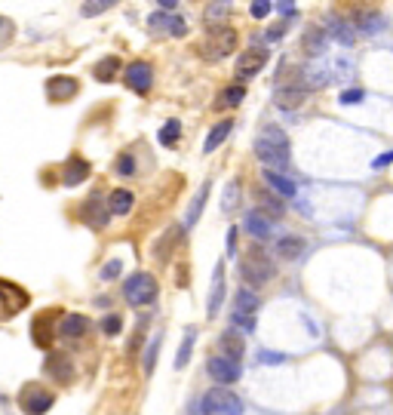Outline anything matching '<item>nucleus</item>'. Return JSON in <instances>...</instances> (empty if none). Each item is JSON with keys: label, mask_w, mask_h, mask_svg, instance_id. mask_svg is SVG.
<instances>
[{"label": "nucleus", "mask_w": 393, "mask_h": 415, "mask_svg": "<svg viewBox=\"0 0 393 415\" xmlns=\"http://www.w3.org/2000/svg\"><path fill=\"white\" fill-rule=\"evenodd\" d=\"M77 92H80V83H77L74 77H65V74L52 77V80L46 83V96H50L52 102H68V99H74Z\"/></svg>", "instance_id": "13"}, {"label": "nucleus", "mask_w": 393, "mask_h": 415, "mask_svg": "<svg viewBox=\"0 0 393 415\" xmlns=\"http://www.w3.org/2000/svg\"><path fill=\"white\" fill-rule=\"evenodd\" d=\"M117 71H120V59L117 56H105L102 61H96V68H92V74H96L102 83H111L114 77H117Z\"/></svg>", "instance_id": "27"}, {"label": "nucleus", "mask_w": 393, "mask_h": 415, "mask_svg": "<svg viewBox=\"0 0 393 415\" xmlns=\"http://www.w3.org/2000/svg\"><path fill=\"white\" fill-rule=\"evenodd\" d=\"M240 191H243L240 179H230V182H228L225 197H221V212H234V210H237V203H240Z\"/></svg>", "instance_id": "33"}, {"label": "nucleus", "mask_w": 393, "mask_h": 415, "mask_svg": "<svg viewBox=\"0 0 393 415\" xmlns=\"http://www.w3.org/2000/svg\"><path fill=\"white\" fill-rule=\"evenodd\" d=\"M304 99H307V89L298 87V83H286V87L274 89V105L283 108V111H292V108L304 105Z\"/></svg>", "instance_id": "14"}, {"label": "nucleus", "mask_w": 393, "mask_h": 415, "mask_svg": "<svg viewBox=\"0 0 393 415\" xmlns=\"http://www.w3.org/2000/svg\"><path fill=\"white\" fill-rule=\"evenodd\" d=\"M243 96H246V92H243V87H237V83H234V87H225V89L218 92V96H215V105H212V108H218V111H225V108H234V105L243 102Z\"/></svg>", "instance_id": "28"}, {"label": "nucleus", "mask_w": 393, "mask_h": 415, "mask_svg": "<svg viewBox=\"0 0 393 415\" xmlns=\"http://www.w3.org/2000/svg\"><path fill=\"white\" fill-rule=\"evenodd\" d=\"M46 372L56 375V381H61V384H71V379H74L71 357H68V354H61V351H52L50 357H46Z\"/></svg>", "instance_id": "16"}, {"label": "nucleus", "mask_w": 393, "mask_h": 415, "mask_svg": "<svg viewBox=\"0 0 393 415\" xmlns=\"http://www.w3.org/2000/svg\"><path fill=\"white\" fill-rule=\"evenodd\" d=\"M133 203H135V197H133V191H126V188H114L111 194H107V206H111L114 215L133 212Z\"/></svg>", "instance_id": "22"}, {"label": "nucleus", "mask_w": 393, "mask_h": 415, "mask_svg": "<svg viewBox=\"0 0 393 415\" xmlns=\"http://www.w3.org/2000/svg\"><path fill=\"white\" fill-rule=\"evenodd\" d=\"M384 25V19H381V13H375V10H363L357 15V28L363 31V34H378Z\"/></svg>", "instance_id": "30"}, {"label": "nucleus", "mask_w": 393, "mask_h": 415, "mask_svg": "<svg viewBox=\"0 0 393 415\" xmlns=\"http://www.w3.org/2000/svg\"><path fill=\"white\" fill-rule=\"evenodd\" d=\"M52 403H56V397L37 381H28L25 388L19 391V409L25 415H43L52 409Z\"/></svg>", "instance_id": "5"}, {"label": "nucleus", "mask_w": 393, "mask_h": 415, "mask_svg": "<svg viewBox=\"0 0 393 415\" xmlns=\"http://www.w3.org/2000/svg\"><path fill=\"white\" fill-rule=\"evenodd\" d=\"M148 28H154V31L166 28V34H175V37H184V34H188V25H184V19H179L175 13H163V10L148 15Z\"/></svg>", "instance_id": "15"}, {"label": "nucleus", "mask_w": 393, "mask_h": 415, "mask_svg": "<svg viewBox=\"0 0 393 415\" xmlns=\"http://www.w3.org/2000/svg\"><path fill=\"white\" fill-rule=\"evenodd\" d=\"M265 182H267V188L276 191L280 197H292L295 194V182L286 179L283 173H274V169H265Z\"/></svg>", "instance_id": "25"}, {"label": "nucleus", "mask_w": 393, "mask_h": 415, "mask_svg": "<svg viewBox=\"0 0 393 415\" xmlns=\"http://www.w3.org/2000/svg\"><path fill=\"white\" fill-rule=\"evenodd\" d=\"M302 50H304V56H311V59L322 56V50H326V28H307L302 37Z\"/></svg>", "instance_id": "21"}, {"label": "nucleus", "mask_w": 393, "mask_h": 415, "mask_svg": "<svg viewBox=\"0 0 393 415\" xmlns=\"http://www.w3.org/2000/svg\"><path fill=\"white\" fill-rule=\"evenodd\" d=\"M206 197H209V182H203V188L197 191L194 203H191V212H188V228H191V225H194V221L200 219V212H203V206H206Z\"/></svg>", "instance_id": "34"}, {"label": "nucleus", "mask_w": 393, "mask_h": 415, "mask_svg": "<svg viewBox=\"0 0 393 415\" xmlns=\"http://www.w3.org/2000/svg\"><path fill=\"white\" fill-rule=\"evenodd\" d=\"M240 274L249 286H265V283L274 277V261L261 246H249L246 256L240 259Z\"/></svg>", "instance_id": "2"}, {"label": "nucleus", "mask_w": 393, "mask_h": 415, "mask_svg": "<svg viewBox=\"0 0 393 415\" xmlns=\"http://www.w3.org/2000/svg\"><path fill=\"white\" fill-rule=\"evenodd\" d=\"M89 179V163L83 157H68L65 160V169H61V182L68 184V188H74V184H80V182H87Z\"/></svg>", "instance_id": "19"}, {"label": "nucleus", "mask_w": 393, "mask_h": 415, "mask_svg": "<svg viewBox=\"0 0 393 415\" xmlns=\"http://www.w3.org/2000/svg\"><path fill=\"white\" fill-rule=\"evenodd\" d=\"M280 37H283V25H274V28H267V34H265V41H280Z\"/></svg>", "instance_id": "47"}, {"label": "nucleus", "mask_w": 393, "mask_h": 415, "mask_svg": "<svg viewBox=\"0 0 393 415\" xmlns=\"http://www.w3.org/2000/svg\"><path fill=\"white\" fill-rule=\"evenodd\" d=\"M56 317H59L56 307H50V311H40V314L34 317V326H31V338H34L37 348H43V351L52 348V335H56L52 323H56Z\"/></svg>", "instance_id": "11"}, {"label": "nucleus", "mask_w": 393, "mask_h": 415, "mask_svg": "<svg viewBox=\"0 0 393 415\" xmlns=\"http://www.w3.org/2000/svg\"><path fill=\"white\" fill-rule=\"evenodd\" d=\"M274 10L283 13V15H292V13H295V3H289V0H280V3H274Z\"/></svg>", "instance_id": "46"}, {"label": "nucleus", "mask_w": 393, "mask_h": 415, "mask_svg": "<svg viewBox=\"0 0 393 415\" xmlns=\"http://www.w3.org/2000/svg\"><path fill=\"white\" fill-rule=\"evenodd\" d=\"M25 305H28V292L25 289L15 286L13 280H0V307H3L6 317L19 314Z\"/></svg>", "instance_id": "12"}, {"label": "nucleus", "mask_w": 393, "mask_h": 415, "mask_svg": "<svg viewBox=\"0 0 393 415\" xmlns=\"http://www.w3.org/2000/svg\"><path fill=\"white\" fill-rule=\"evenodd\" d=\"M206 372L218 381V388H225V384H234L240 379L243 369H240V360H230L225 354H215V357L206 360Z\"/></svg>", "instance_id": "8"}, {"label": "nucleus", "mask_w": 393, "mask_h": 415, "mask_svg": "<svg viewBox=\"0 0 393 415\" xmlns=\"http://www.w3.org/2000/svg\"><path fill=\"white\" fill-rule=\"evenodd\" d=\"M276 252H280L283 259H298L304 252V240L298 234H289V237H280V240H276V246H274Z\"/></svg>", "instance_id": "26"}, {"label": "nucleus", "mask_w": 393, "mask_h": 415, "mask_svg": "<svg viewBox=\"0 0 393 415\" xmlns=\"http://www.w3.org/2000/svg\"><path fill=\"white\" fill-rule=\"evenodd\" d=\"M218 348H221V354H225V357L240 360L243 351H246V344H243V338L237 335L234 329H228V333H221V338H218Z\"/></svg>", "instance_id": "23"}, {"label": "nucleus", "mask_w": 393, "mask_h": 415, "mask_svg": "<svg viewBox=\"0 0 393 415\" xmlns=\"http://www.w3.org/2000/svg\"><path fill=\"white\" fill-rule=\"evenodd\" d=\"M255 154L267 169L280 173V169H286L289 160H292L289 157V136L283 133L276 123H267V126H261V133L255 136Z\"/></svg>", "instance_id": "1"}, {"label": "nucleus", "mask_w": 393, "mask_h": 415, "mask_svg": "<svg viewBox=\"0 0 393 415\" xmlns=\"http://www.w3.org/2000/svg\"><path fill=\"white\" fill-rule=\"evenodd\" d=\"M261 212L271 219V215H283L286 212V206H283L280 197H271V194H261Z\"/></svg>", "instance_id": "36"}, {"label": "nucleus", "mask_w": 393, "mask_h": 415, "mask_svg": "<svg viewBox=\"0 0 393 415\" xmlns=\"http://www.w3.org/2000/svg\"><path fill=\"white\" fill-rule=\"evenodd\" d=\"M120 268H123L120 261H117V259H111V261H107V265L102 268V271H98V277H102V280H114V277L120 274Z\"/></svg>", "instance_id": "42"}, {"label": "nucleus", "mask_w": 393, "mask_h": 415, "mask_svg": "<svg viewBox=\"0 0 393 415\" xmlns=\"http://www.w3.org/2000/svg\"><path fill=\"white\" fill-rule=\"evenodd\" d=\"M230 323H234V326H240L243 333H252V329H255V317H249V314H230Z\"/></svg>", "instance_id": "40"}, {"label": "nucleus", "mask_w": 393, "mask_h": 415, "mask_svg": "<svg viewBox=\"0 0 393 415\" xmlns=\"http://www.w3.org/2000/svg\"><path fill=\"white\" fill-rule=\"evenodd\" d=\"M157 351H160V335H154V342L148 344V354H144V372H154V363H157Z\"/></svg>", "instance_id": "38"}, {"label": "nucleus", "mask_w": 393, "mask_h": 415, "mask_svg": "<svg viewBox=\"0 0 393 415\" xmlns=\"http://www.w3.org/2000/svg\"><path fill=\"white\" fill-rule=\"evenodd\" d=\"M237 50V31L228 28V25H215L206 31V37L200 41V56L209 59V61H218L230 56Z\"/></svg>", "instance_id": "3"}, {"label": "nucleus", "mask_w": 393, "mask_h": 415, "mask_svg": "<svg viewBox=\"0 0 393 415\" xmlns=\"http://www.w3.org/2000/svg\"><path fill=\"white\" fill-rule=\"evenodd\" d=\"M228 10H230V3H209V10H206V22H209V25L215 28V22L225 19Z\"/></svg>", "instance_id": "37"}, {"label": "nucleus", "mask_w": 393, "mask_h": 415, "mask_svg": "<svg viewBox=\"0 0 393 415\" xmlns=\"http://www.w3.org/2000/svg\"><path fill=\"white\" fill-rule=\"evenodd\" d=\"M0 25H3V19H0Z\"/></svg>", "instance_id": "50"}, {"label": "nucleus", "mask_w": 393, "mask_h": 415, "mask_svg": "<svg viewBox=\"0 0 393 415\" xmlns=\"http://www.w3.org/2000/svg\"><path fill=\"white\" fill-rule=\"evenodd\" d=\"M89 333V317L87 314H65L59 323V335L68 338V342H74V338H83Z\"/></svg>", "instance_id": "18"}, {"label": "nucleus", "mask_w": 393, "mask_h": 415, "mask_svg": "<svg viewBox=\"0 0 393 415\" xmlns=\"http://www.w3.org/2000/svg\"><path fill=\"white\" fill-rule=\"evenodd\" d=\"M225 261L215 265V277H212V292H209V317L221 311V302H225Z\"/></svg>", "instance_id": "20"}, {"label": "nucleus", "mask_w": 393, "mask_h": 415, "mask_svg": "<svg viewBox=\"0 0 393 415\" xmlns=\"http://www.w3.org/2000/svg\"><path fill=\"white\" fill-rule=\"evenodd\" d=\"M387 163H393V151H387V154H384V157H378V160H375V169H381V166H387Z\"/></svg>", "instance_id": "48"}, {"label": "nucleus", "mask_w": 393, "mask_h": 415, "mask_svg": "<svg viewBox=\"0 0 393 415\" xmlns=\"http://www.w3.org/2000/svg\"><path fill=\"white\" fill-rule=\"evenodd\" d=\"M191 351H194V329H188V333H184L181 351H179V357H175V369H184V366H188V360H191Z\"/></svg>", "instance_id": "35"}, {"label": "nucleus", "mask_w": 393, "mask_h": 415, "mask_svg": "<svg viewBox=\"0 0 393 415\" xmlns=\"http://www.w3.org/2000/svg\"><path fill=\"white\" fill-rule=\"evenodd\" d=\"M326 25L335 28V37H338L341 43H353V37H357V34H353V31H357V25H353V22H344L341 15H329Z\"/></svg>", "instance_id": "31"}, {"label": "nucleus", "mask_w": 393, "mask_h": 415, "mask_svg": "<svg viewBox=\"0 0 393 415\" xmlns=\"http://www.w3.org/2000/svg\"><path fill=\"white\" fill-rule=\"evenodd\" d=\"M230 129H234V120H221V123H215L212 126V133L206 136V142H203V154H212L218 145H225V138L230 136Z\"/></svg>", "instance_id": "24"}, {"label": "nucleus", "mask_w": 393, "mask_h": 415, "mask_svg": "<svg viewBox=\"0 0 393 415\" xmlns=\"http://www.w3.org/2000/svg\"><path fill=\"white\" fill-rule=\"evenodd\" d=\"M203 415H243V400L228 388H212L203 397Z\"/></svg>", "instance_id": "6"}, {"label": "nucleus", "mask_w": 393, "mask_h": 415, "mask_svg": "<svg viewBox=\"0 0 393 415\" xmlns=\"http://www.w3.org/2000/svg\"><path fill=\"white\" fill-rule=\"evenodd\" d=\"M123 296L129 298V305H151L157 298V277L154 274H144V271H135L126 277L123 283Z\"/></svg>", "instance_id": "4"}, {"label": "nucleus", "mask_w": 393, "mask_h": 415, "mask_svg": "<svg viewBox=\"0 0 393 415\" xmlns=\"http://www.w3.org/2000/svg\"><path fill=\"white\" fill-rule=\"evenodd\" d=\"M102 326H105V335H117V333H120V326H123V320L117 317V314H111V317H105V320H102Z\"/></svg>", "instance_id": "43"}, {"label": "nucleus", "mask_w": 393, "mask_h": 415, "mask_svg": "<svg viewBox=\"0 0 393 415\" xmlns=\"http://www.w3.org/2000/svg\"><path fill=\"white\" fill-rule=\"evenodd\" d=\"M261 360H265V363H280V354H261Z\"/></svg>", "instance_id": "49"}, {"label": "nucleus", "mask_w": 393, "mask_h": 415, "mask_svg": "<svg viewBox=\"0 0 393 415\" xmlns=\"http://www.w3.org/2000/svg\"><path fill=\"white\" fill-rule=\"evenodd\" d=\"M123 83L133 92H138V96H144V92L154 87V68L148 61H129V65L123 68Z\"/></svg>", "instance_id": "10"}, {"label": "nucleus", "mask_w": 393, "mask_h": 415, "mask_svg": "<svg viewBox=\"0 0 393 415\" xmlns=\"http://www.w3.org/2000/svg\"><path fill=\"white\" fill-rule=\"evenodd\" d=\"M117 173H120V175H133V173H135V160H133V154H120V160H117Z\"/></svg>", "instance_id": "41"}, {"label": "nucleus", "mask_w": 393, "mask_h": 415, "mask_svg": "<svg viewBox=\"0 0 393 415\" xmlns=\"http://www.w3.org/2000/svg\"><path fill=\"white\" fill-rule=\"evenodd\" d=\"M267 65V50H246L240 59H237V65H234V80H237V87H243L246 80H252L261 68Z\"/></svg>", "instance_id": "9"}, {"label": "nucleus", "mask_w": 393, "mask_h": 415, "mask_svg": "<svg viewBox=\"0 0 393 415\" xmlns=\"http://www.w3.org/2000/svg\"><path fill=\"white\" fill-rule=\"evenodd\" d=\"M157 138H160V145H163V148H175V145H179V138H181V123L179 120H166Z\"/></svg>", "instance_id": "32"}, {"label": "nucleus", "mask_w": 393, "mask_h": 415, "mask_svg": "<svg viewBox=\"0 0 393 415\" xmlns=\"http://www.w3.org/2000/svg\"><path fill=\"white\" fill-rule=\"evenodd\" d=\"M366 92L363 89H344L341 92V105H353V102H363Z\"/></svg>", "instance_id": "45"}, {"label": "nucleus", "mask_w": 393, "mask_h": 415, "mask_svg": "<svg viewBox=\"0 0 393 415\" xmlns=\"http://www.w3.org/2000/svg\"><path fill=\"white\" fill-rule=\"evenodd\" d=\"M234 311L255 317V311H258V296H255V292H252L249 286H243L240 292H237V307H234Z\"/></svg>", "instance_id": "29"}, {"label": "nucleus", "mask_w": 393, "mask_h": 415, "mask_svg": "<svg viewBox=\"0 0 393 415\" xmlns=\"http://www.w3.org/2000/svg\"><path fill=\"white\" fill-rule=\"evenodd\" d=\"M243 228H246V234H252V237H258V240H267V237H274V221L267 219L261 210H252V212H246V219H243Z\"/></svg>", "instance_id": "17"}, {"label": "nucleus", "mask_w": 393, "mask_h": 415, "mask_svg": "<svg viewBox=\"0 0 393 415\" xmlns=\"http://www.w3.org/2000/svg\"><path fill=\"white\" fill-rule=\"evenodd\" d=\"M271 10H274L271 0H255V3H252V15H255V19H265V15H271Z\"/></svg>", "instance_id": "44"}, {"label": "nucleus", "mask_w": 393, "mask_h": 415, "mask_svg": "<svg viewBox=\"0 0 393 415\" xmlns=\"http://www.w3.org/2000/svg\"><path fill=\"white\" fill-rule=\"evenodd\" d=\"M114 0H89V3H83V15H98L105 10H111Z\"/></svg>", "instance_id": "39"}, {"label": "nucleus", "mask_w": 393, "mask_h": 415, "mask_svg": "<svg viewBox=\"0 0 393 415\" xmlns=\"http://www.w3.org/2000/svg\"><path fill=\"white\" fill-rule=\"evenodd\" d=\"M111 206H107V200L102 197H89V200H83V206L77 210V219L83 221V225H89L92 231H105L107 228V221H111Z\"/></svg>", "instance_id": "7"}]
</instances>
